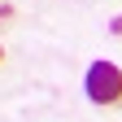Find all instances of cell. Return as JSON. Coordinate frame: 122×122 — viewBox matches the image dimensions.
<instances>
[{
	"label": "cell",
	"mask_w": 122,
	"mask_h": 122,
	"mask_svg": "<svg viewBox=\"0 0 122 122\" xmlns=\"http://www.w3.org/2000/svg\"><path fill=\"white\" fill-rule=\"evenodd\" d=\"M83 92H87V100H96V105H118L122 100V70L113 61H92L87 79H83Z\"/></svg>",
	"instance_id": "1"
},
{
	"label": "cell",
	"mask_w": 122,
	"mask_h": 122,
	"mask_svg": "<svg viewBox=\"0 0 122 122\" xmlns=\"http://www.w3.org/2000/svg\"><path fill=\"white\" fill-rule=\"evenodd\" d=\"M109 26H113V35H118V39H122V13H118V18H113V22H109Z\"/></svg>",
	"instance_id": "2"
},
{
	"label": "cell",
	"mask_w": 122,
	"mask_h": 122,
	"mask_svg": "<svg viewBox=\"0 0 122 122\" xmlns=\"http://www.w3.org/2000/svg\"><path fill=\"white\" fill-rule=\"evenodd\" d=\"M0 61H5V52H0Z\"/></svg>",
	"instance_id": "3"
}]
</instances>
